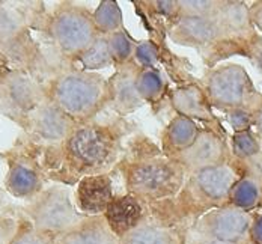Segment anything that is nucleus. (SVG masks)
I'll use <instances>...</instances> for the list:
<instances>
[{"label":"nucleus","instance_id":"nucleus-1","mask_svg":"<svg viewBox=\"0 0 262 244\" xmlns=\"http://www.w3.org/2000/svg\"><path fill=\"white\" fill-rule=\"evenodd\" d=\"M131 127L125 118L107 124L94 121L77 125L59 145L41 146L44 151L41 166L46 178L62 186H71L84 176L107 173L118 163L122 142Z\"/></svg>","mask_w":262,"mask_h":244},{"label":"nucleus","instance_id":"nucleus-2","mask_svg":"<svg viewBox=\"0 0 262 244\" xmlns=\"http://www.w3.org/2000/svg\"><path fill=\"white\" fill-rule=\"evenodd\" d=\"M46 98L76 124L94 122L108 107V84L100 73L74 68L44 86Z\"/></svg>","mask_w":262,"mask_h":244},{"label":"nucleus","instance_id":"nucleus-3","mask_svg":"<svg viewBox=\"0 0 262 244\" xmlns=\"http://www.w3.org/2000/svg\"><path fill=\"white\" fill-rule=\"evenodd\" d=\"M127 193L142 202L173 199L184 186V167L164 154L128 157L119 164Z\"/></svg>","mask_w":262,"mask_h":244},{"label":"nucleus","instance_id":"nucleus-4","mask_svg":"<svg viewBox=\"0 0 262 244\" xmlns=\"http://www.w3.org/2000/svg\"><path fill=\"white\" fill-rule=\"evenodd\" d=\"M39 32L73 60L98 36L92 12L73 2H62L47 12Z\"/></svg>","mask_w":262,"mask_h":244},{"label":"nucleus","instance_id":"nucleus-5","mask_svg":"<svg viewBox=\"0 0 262 244\" xmlns=\"http://www.w3.org/2000/svg\"><path fill=\"white\" fill-rule=\"evenodd\" d=\"M238 178L239 172L232 163L201 169L187 175L183 189L175 197L178 205L188 210H199L202 216L228 204L229 191Z\"/></svg>","mask_w":262,"mask_h":244},{"label":"nucleus","instance_id":"nucleus-6","mask_svg":"<svg viewBox=\"0 0 262 244\" xmlns=\"http://www.w3.org/2000/svg\"><path fill=\"white\" fill-rule=\"evenodd\" d=\"M204 91L211 107L223 112L247 108L255 113L262 103V94L256 91L244 66L238 63L220 65L211 70Z\"/></svg>","mask_w":262,"mask_h":244},{"label":"nucleus","instance_id":"nucleus-7","mask_svg":"<svg viewBox=\"0 0 262 244\" xmlns=\"http://www.w3.org/2000/svg\"><path fill=\"white\" fill-rule=\"evenodd\" d=\"M23 216L41 232L57 237L84 216H81L70 197V190L63 186H52L44 189L36 197L29 201L23 208Z\"/></svg>","mask_w":262,"mask_h":244},{"label":"nucleus","instance_id":"nucleus-8","mask_svg":"<svg viewBox=\"0 0 262 244\" xmlns=\"http://www.w3.org/2000/svg\"><path fill=\"white\" fill-rule=\"evenodd\" d=\"M39 154L41 146L35 142L30 146L20 145L5 154L8 172L3 186L5 191L12 197L29 202L44 190L47 178L38 159Z\"/></svg>","mask_w":262,"mask_h":244},{"label":"nucleus","instance_id":"nucleus-9","mask_svg":"<svg viewBox=\"0 0 262 244\" xmlns=\"http://www.w3.org/2000/svg\"><path fill=\"white\" fill-rule=\"evenodd\" d=\"M46 100L44 87L25 71L6 70L0 80V115L25 128L29 115Z\"/></svg>","mask_w":262,"mask_h":244},{"label":"nucleus","instance_id":"nucleus-10","mask_svg":"<svg viewBox=\"0 0 262 244\" xmlns=\"http://www.w3.org/2000/svg\"><path fill=\"white\" fill-rule=\"evenodd\" d=\"M252 214L223 205L204 213L196 220L193 234L232 244H249Z\"/></svg>","mask_w":262,"mask_h":244},{"label":"nucleus","instance_id":"nucleus-11","mask_svg":"<svg viewBox=\"0 0 262 244\" xmlns=\"http://www.w3.org/2000/svg\"><path fill=\"white\" fill-rule=\"evenodd\" d=\"M70 116L47 98L35 108L26 121L25 131L39 146H54L63 142L77 127Z\"/></svg>","mask_w":262,"mask_h":244},{"label":"nucleus","instance_id":"nucleus-12","mask_svg":"<svg viewBox=\"0 0 262 244\" xmlns=\"http://www.w3.org/2000/svg\"><path fill=\"white\" fill-rule=\"evenodd\" d=\"M231 149L225 139L212 128H202L194 142L173 157L184 167L185 173H191L201 169L231 163Z\"/></svg>","mask_w":262,"mask_h":244},{"label":"nucleus","instance_id":"nucleus-13","mask_svg":"<svg viewBox=\"0 0 262 244\" xmlns=\"http://www.w3.org/2000/svg\"><path fill=\"white\" fill-rule=\"evenodd\" d=\"M169 38L177 46L191 47L201 52L226 44L214 17L181 15L170 27Z\"/></svg>","mask_w":262,"mask_h":244},{"label":"nucleus","instance_id":"nucleus-14","mask_svg":"<svg viewBox=\"0 0 262 244\" xmlns=\"http://www.w3.org/2000/svg\"><path fill=\"white\" fill-rule=\"evenodd\" d=\"M139 66L130 62L122 66H116L115 73L107 79L108 84V107L121 118H125L142 107V101L137 87L136 76Z\"/></svg>","mask_w":262,"mask_h":244},{"label":"nucleus","instance_id":"nucleus-15","mask_svg":"<svg viewBox=\"0 0 262 244\" xmlns=\"http://www.w3.org/2000/svg\"><path fill=\"white\" fill-rule=\"evenodd\" d=\"M113 197V180L108 173L84 176L76 184L74 205L81 216H103Z\"/></svg>","mask_w":262,"mask_h":244},{"label":"nucleus","instance_id":"nucleus-16","mask_svg":"<svg viewBox=\"0 0 262 244\" xmlns=\"http://www.w3.org/2000/svg\"><path fill=\"white\" fill-rule=\"evenodd\" d=\"M214 20L226 44H246L256 35L246 2H220Z\"/></svg>","mask_w":262,"mask_h":244},{"label":"nucleus","instance_id":"nucleus-17","mask_svg":"<svg viewBox=\"0 0 262 244\" xmlns=\"http://www.w3.org/2000/svg\"><path fill=\"white\" fill-rule=\"evenodd\" d=\"M74 68V60L65 56L56 46L46 39L38 44V52L27 70V74L44 87L50 81L56 80L57 77Z\"/></svg>","mask_w":262,"mask_h":244},{"label":"nucleus","instance_id":"nucleus-18","mask_svg":"<svg viewBox=\"0 0 262 244\" xmlns=\"http://www.w3.org/2000/svg\"><path fill=\"white\" fill-rule=\"evenodd\" d=\"M103 217L108 229L115 234V237H118V240L146 220L143 202L128 193L115 196L105 208Z\"/></svg>","mask_w":262,"mask_h":244},{"label":"nucleus","instance_id":"nucleus-19","mask_svg":"<svg viewBox=\"0 0 262 244\" xmlns=\"http://www.w3.org/2000/svg\"><path fill=\"white\" fill-rule=\"evenodd\" d=\"M170 104L177 115L185 116L191 121H204L214 124L215 118L211 112V106L205 91L199 84H183L170 92Z\"/></svg>","mask_w":262,"mask_h":244},{"label":"nucleus","instance_id":"nucleus-20","mask_svg":"<svg viewBox=\"0 0 262 244\" xmlns=\"http://www.w3.org/2000/svg\"><path fill=\"white\" fill-rule=\"evenodd\" d=\"M56 244H119L103 216L83 217L70 231L56 237Z\"/></svg>","mask_w":262,"mask_h":244},{"label":"nucleus","instance_id":"nucleus-21","mask_svg":"<svg viewBox=\"0 0 262 244\" xmlns=\"http://www.w3.org/2000/svg\"><path fill=\"white\" fill-rule=\"evenodd\" d=\"M201 130L202 128L198 125V122L181 115H177L169 121V124L164 127L161 133V154H164L169 159H173L194 142Z\"/></svg>","mask_w":262,"mask_h":244},{"label":"nucleus","instance_id":"nucleus-22","mask_svg":"<svg viewBox=\"0 0 262 244\" xmlns=\"http://www.w3.org/2000/svg\"><path fill=\"white\" fill-rule=\"evenodd\" d=\"M119 244H184L181 232L169 225L143 220L119 238Z\"/></svg>","mask_w":262,"mask_h":244},{"label":"nucleus","instance_id":"nucleus-23","mask_svg":"<svg viewBox=\"0 0 262 244\" xmlns=\"http://www.w3.org/2000/svg\"><path fill=\"white\" fill-rule=\"evenodd\" d=\"M38 44L39 41L33 38L32 30H25L18 36L2 46L0 54L3 56L6 68L27 73L35 54L38 52Z\"/></svg>","mask_w":262,"mask_h":244},{"label":"nucleus","instance_id":"nucleus-24","mask_svg":"<svg viewBox=\"0 0 262 244\" xmlns=\"http://www.w3.org/2000/svg\"><path fill=\"white\" fill-rule=\"evenodd\" d=\"M262 202V181L253 175L243 173L229 191L228 204L241 211L250 213Z\"/></svg>","mask_w":262,"mask_h":244},{"label":"nucleus","instance_id":"nucleus-25","mask_svg":"<svg viewBox=\"0 0 262 244\" xmlns=\"http://www.w3.org/2000/svg\"><path fill=\"white\" fill-rule=\"evenodd\" d=\"M136 87L145 104H157L166 92V80L157 68H139Z\"/></svg>","mask_w":262,"mask_h":244},{"label":"nucleus","instance_id":"nucleus-26","mask_svg":"<svg viewBox=\"0 0 262 244\" xmlns=\"http://www.w3.org/2000/svg\"><path fill=\"white\" fill-rule=\"evenodd\" d=\"M74 63L81 66L80 70L89 71V73H97L100 70H105V68L113 66L105 36L98 35L97 39L83 53L79 54L74 59Z\"/></svg>","mask_w":262,"mask_h":244},{"label":"nucleus","instance_id":"nucleus-27","mask_svg":"<svg viewBox=\"0 0 262 244\" xmlns=\"http://www.w3.org/2000/svg\"><path fill=\"white\" fill-rule=\"evenodd\" d=\"M92 20L98 35L107 36L113 32L124 29L122 11L115 0H103L92 12Z\"/></svg>","mask_w":262,"mask_h":244},{"label":"nucleus","instance_id":"nucleus-28","mask_svg":"<svg viewBox=\"0 0 262 244\" xmlns=\"http://www.w3.org/2000/svg\"><path fill=\"white\" fill-rule=\"evenodd\" d=\"M108 53L112 57L113 66H122L133 62V54L136 49V41L128 35L125 29L113 32L105 36Z\"/></svg>","mask_w":262,"mask_h":244},{"label":"nucleus","instance_id":"nucleus-29","mask_svg":"<svg viewBox=\"0 0 262 244\" xmlns=\"http://www.w3.org/2000/svg\"><path fill=\"white\" fill-rule=\"evenodd\" d=\"M231 156L238 162H247L261 152V142L252 130L239 131L232 135Z\"/></svg>","mask_w":262,"mask_h":244},{"label":"nucleus","instance_id":"nucleus-30","mask_svg":"<svg viewBox=\"0 0 262 244\" xmlns=\"http://www.w3.org/2000/svg\"><path fill=\"white\" fill-rule=\"evenodd\" d=\"M11 244H56V237L38 231L21 213L18 214L17 232Z\"/></svg>","mask_w":262,"mask_h":244},{"label":"nucleus","instance_id":"nucleus-31","mask_svg":"<svg viewBox=\"0 0 262 244\" xmlns=\"http://www.w3.org/2000/svg\"><path fill=\"white\" fill-rule=\"evenodd\" d=\"M177 3L180 17H214L220 0H177Z\"/></svg>","mask_w":262,"mask_h":244},{"label":"nucleus","instance_id":"nucleus-32","mask_svg":"<svg viewBox=\"0 0 262 244\" xmlns=\"http://www.w3.org/2000/svg\"><path fill=\"white\" fill-rule=\"evenodd\" d=\"M158 60H160V49L154 41L143 39L136 42L133 62L139 68H156Z\"/></svg>","mask_w":262,"mask_h":244},{"label":"nucleus","instance_id":"nucleus-33","mask_svg":"<svg viewBox=\"0 0 262 244\" xmlns=\"http://www.w3.org/2000/svg\"><path fill=\"white\" fill-rule=\"evenodd\" d=\"M226 115H228V121L234 133L246 131L253 127V112L247 108H232L226 112Z\"/></svg>","mask_w":262,"mask_h":244},{"label":"nucleus","instance_id":"nucleus-34","mask_svg":"<svg viewBox=\"0 0 262 244\" xmlns=\"http://www.w3.org/2000/svg\"><path fill=\"white\" fill-rule=\"evenodd\" d=\"M18 225V214L12 216L11 213H0V244H11Z\"/></svg>","mask_w":262,"mask_h":244},{"label":"nucleus","instance_id":"nucleus-35","mask_svg":"<svg viewBox=\"0 0 262 244\" xmlns=\"http://www.w3.org/2000/svg\"><path fill=\"white\" fill-rule=\"evenodd\" d=\"M148 6H152L151 9L157 14L163 15L169 20H172V25L178 20L180 12H178V3L177 0H160V2H148Z\"/></svg>","mask_w":262,"mask_h":244},{"label":"nucleus","instance_id":"nucleus-36","mask_svg":"<svg viewBox=\"0 0 262 244\" xmlns=\"http://www.w3.org/2000/svg\"><path fill=\"white\" fill-rule=\"evenodd\" d=\"M244 54L252 60V63L262 73V36L258 33L246 44L244 47Z\"/></svg>","mask_w":262,"mask_h":244},{"label":"nucleus","instance_id":"nucleus-37","mask_svg":"<svg viewBox=\"0 0 262 244\" xmlns=\"http://www.w3.org/2000/svg\"><path fill=\"white\" fill-rule=\"evenodd\" d=\"M249 244H262V211L252 214Z\"/></svg>","mask_w":262,"mask_h":244},{"label":"nucleus","instance_id":"nucleus-38","mask_svg":"<svg viewBox=\"0 0 262 244\" xmlns=\"http://www.w3.org/2000/svg\"><path fill=\"white\" fill-rule=\"evenodd\" d=\"M249 14H250V21L255 27L262 33V0H258L249 6Z\"/></svg>","mask_w":262,"mask_h":244},{"label":"nucleus","instance_id":"nucleus-39","mask_svg":"<svg viewBox=\"0 0 262 244\" xmlns=\"http://www.w3.org/2000/svg\"><path fill=\"white\" fill-rule=\"evenodd\" d=\"M184 244H232L226 243V241H220V240H214V238H208V237H202L198 234H191L187 238H184Z\"/></svg>","mask_w":262,"mask_h":244},{"label":"nucleus","instance_id":"nucleus-40","mask_svg":"<svg viewBox=\"0 0 262 244\" xmlns=\"http://www.w3.org/2000/svg\"><path fill=\"white\" fill-rule=\"evenodd\" d=\"M253 128H256L258 139H262V103L253 113Z\"/></svg>","mask_w":262,"mask_h":244},{"label":"nucleus","instance_id":"nucleus-41","mask_svg":"<svg viewBox=\"0 0 262 244\" xmlns=\"http://www.w3.org/2000/svg\"><path fill=\"white\" fill-rule=\"evenodd\" d=\"M6 70H8V68H6V63H5V60H3V56L0 54V80H2V77H3V74H5Z\"/></svg>","mask_w":262,"mask_h":244},{"label":"nucleus","instance_id":"nucleus-42","mask_svg":"<svg viewBox=\"0 0 262 244\" xmlns=\"http://www.w3.org/2000/svg\"><path fill=\"white\" fill-rule=\"evenodd\" d=\"M2 207H3V190L0 189V213H2Z\"/></svg>","mask_w":262,"mask_h":244}]
</instances>
